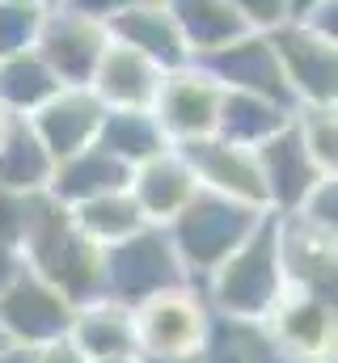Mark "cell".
<instances>
[{"label": "cell", "mask_w": 338, "mask_h": 363, "mask_svg": "<svg viewBox=\"0 0 338 363\" xmlns=\"http://www.w3.org/2000/svg\"><path fill=\"white\" fill-rule=\"evenodd\" d=\"M229 4L237 9L250 34H271L275 26L288 21V0H229Z\"/></svg>", "instance_id": "f546056e"}, {"label": "cell", "mask_w": 338, "mask_h": 363, "mask_svg": "<svg viewBox=\"0 0 338 363\" xmlns=\"http://www.w3.org/2000/svg\"><path fill=\"white\" fill-rule=\"evenodd\" d=\"M195 64H203L207 77H212L220 89L258 93V97H271V101H283V106L296 110L292 89H288V81H283V72H279V60H275L266 34H241V38H233L229 47H220V51H212V55H203V60H195Z\"/></svg>", "instance_id": "5bb4252c"}, {"label": "cell", "mask_w": 338, "mask_h": 363, "mask_svg": "<svg viewBox=\"0 0 338 363\" xmlns=\"http://www.w3.org/2000/svg\"><path fill=\"white\" fill-rule=\"evenodd\" d=\"M148 363H207V359H203V351H199V355H178V359H148Z\"/></svg>", "instance_id": "74e56055"}, {"label": "cell", "mask_w": 338, "mask_h": 363, "mask_svg": "<svg viewBox=\"0 0 338 363\" xmlns=\"http://www.w3.org/2000/svg\"><path fill=\"white\" fill-rule=\"evenodd\" d=\"M131 317H136V347L144 359L199 355L216 330V317H212V308L195 283L169 287L161 296L136 304Z\"/></svg>", "instance_id": "5b68a950"}, {"label": "cell", "mask_w": 338, "mask_h": 363, "mask_svg": "<svg viewBox=\"0 0 338 363\" xmlns=\"http://www.w3.org/2000/svg\"><path fill=\"white\" fill-rule=\"evenodd\" d=\"M300 144L317 161L322 174H338V106H296L292 114Z\"/></svg>", "instance_id": "4316f807"}, {"label": "cell", "mask_w": 338, "mask_h": 363, "mask_svg": "<svg viewBox=\"0 0 338 363\" xmlns=\"http://www.w3.org/2000/svg\"><path fill=\"white\" fill-rule=\"evenodd\" d=\"M21 254L30 271L64 291L72 304L102 300V250L72 224L68 207L55 203L47 190L30 203V224L21 237Z\"/></svg>", "instance_id": "7a4b0ae2"}, {"label": "cell", "mask_w": 338, "mask_h": 363, "mask_svg": "<svg viewBox=\"0 0 338 363\" xmlns=\"http://www.w3.org/2000/svg\"><path fill=\"white\" fill-rule=\"evenodd\" d=\"M292 216H300V220H309V224H317V228L334 233V228H338V178H334V174H326V178L317 182Z\"/></svg>", "instance_id": "f1b7e54d"}, {"label": "cell", "mask_w": 338, "mask_h": 363, "mask_svg": "<svg viewBox=\"0 0 338 363\" xmlns=\"http://www.w3.org/2000/svg\"><path fill=\"white\" fill-rule=\"evenodd\" d=\"M0 363H34V351L30 347H9V351H0Z\"/></svg>", "instance_id": "d590c367"}, {"label": "cell", "mask_w": 338, "mask_h": 363, "mask_svg": "<svg viewBox=\"0 0 338 363\" xmlns=\"http://www.w3.org/2000/svg\"><path fill=\"white\" fill-rule=\"evenodd\" d=\"M93 363H148L144 355H110V359H93Z\"/></svg>", "instance_id": "8d00e7d4"}, {"label": "cell", "mask_w": 338, "mask_h": 363, "mask_svg": "<svg viewBox=\"0 0 338 363\" xmlns=\"http://www.w3.org/2000/svg\"><path fill=\"white\" fill-rule=\"evenodd\" d=\"M317 4H326V0H288V21H305Z\"/></svg>", "instance_id": "e575fe53"}, {"label": "cell", "mask_w": 338, "mask_h": 363, "mask_svg": "<svg viewBox=\"0 0 338 363\" xmlns=\"http://www.w3.org/2000/svg\"><path fill=\"white\" fill-rule=\"evenodd\" d=\"M51 152L43 148V140L34 135V127L26 118H9V127L0 131V190L9 194H43L51 182Z\"/></svg>", "instance_id": "7402d4cb"}, {"label": "cell", "mask_w": 338, "mask_h": 363, "mask_svg": "<svg viewBox=\"0 0 338 363\" xmlns=\"http://www.w3.org/2000/svg\"><path fill=\"white\" fill-rule=\"evenodd\" d=\"M182 283H190V274L161 224H144L140 233L102 250V300L136 308Z\"/></svg>", "instance_id": "277c9868"}, {"label": "cell", "mask_w": 338, "mask_h": 363, "mask_svg": "<svg viewBox=\"0 0 338 363\" xmlns=\"http://www.w3.org/2000/svg\"><path fill=\"white\" fill-rule=\"evenodd\" d=\"M106 43H110V34H106L102 21L81 17V13H72L64 4H47L38 38H34V51L60 77V85H89Z\"/></svg>", "instance_id": "30bf717a"}, {"label": "cell", "mask_w": 338, "mask_h": 363, "mask_svg": "<svg viewBox=\"0 0 338 363\" xmlns=\"http://www.w3.org/2000/svg\"><path fill=\"white\" fill-rule=\"evenodd\" d=\"M271 211L250 207V203H233L207 190H195V199L165 224L169 241L182 258V267L190 274V283H199L203 274H212L254 228L266 220Z\"/></svg>", "instance_id": "3957f363"}, {"label": "cell", "mask_w": 338, "mask_h": 363, "mask_svg": "<svg viewBox=\"0 0 338 363\" xmlns=\"http://www.w3.org/2000/svg\"><path fill=\"white\" fill-rule=\"evenodd\" d=\"M47 4L43 0H0V55L30 51L38 38Z\"/></svg>", "instance_id": "83f0119b"}, {"label": "cell", "mask_w": 338, "mask_h": 363, "mask_svg": "<svg viewBox=\"0 0 338 363\" xmlns=\"http://www.w3.org/2000/svg\"><path fill=\"white\" fill-rule=\"evenodd\" d=\"M300 26H309L313 34H322V38H330V43H338V0H326V4H317Z\"/></svg>", "instance_id": "836d02e7"}, {"label": "cell", "mask_w": 338, "mask_h": 363, "mask_svg": "<svg viewBox=\"0 0 338 363\" xmlns=\"http://www.w3.org/2000/svg\"><path fill=\"white\" fill-rule=\"evenodd\" d=\"M266 43L296 106H338V43L313 34L300 21L275 26Z\"/></svg>", "instance_id": "8992f818"}, {"label": "cell", "mask_w": 338, "mask_h": 363, "mask_svg": "<svg viewBox=\"0 0 338 363\" xmlns=\"http://www.w3.org/2000/svg\"><path fill=\"white\" fill-rule=\"evenodd\" d=\"M127 190H131L136 207L144 211V220L165 228L169 220H173L190 199H195L199 182H195V174H190L186 157H182L178 148H165L161 157H153V161H144V165H136V169H131Z\"/></svg>", "instance_id": "ac0fdd59"}, {"label": "cell", "mask_w": 338, "mask_h": 363, "mask_svg": "<svg viewBox=\"0 0 338 363\" xmlns=\"http://www.w3.org/2000/svg\"><path fill=\"white\" fill-rule=\"evenodd\" d=\"M165 4L182 30V38H186L190 60H203V55L229 47L233 38L250 34L229 0H165Z\"/></svg>", "instance_id": "603a6c76"}, {"label": "cell", "mask_w": 338, "mask_h": 363, "mask_svg": "<svg viewBox=\"0 0 338 363\" xmlns=\"http://www.w3.org/2000/svg\"><path fill=\"white\" fill-rule=\"evenodd\" d=\"M26 271H30V262H26L21 245H9V241H0V291H4V287H13V283H17Z\"/></svg>", "instance_id": "d6a6232c"}, {"label": "cell", "mask_w": 338, "mask_h": 363, "mask_svg": "<svg viewBox=\"0 0 338 363\" xmlns=\"http://www.w3.org/2000/svg\"><path fill=\"white\" fill-rule=\"evenodd\" d=\"M254 161H258V174H262L266 211L271 216H292L305 203V194L326 178L317 169V161L309 157V148L300 144L296 123H288L283 131H275L271 140H262L254 148Z\"/></svg>", "instance_id": "8fae6325"}, {"label": "cell", "mask_w": 338, "mask_h": 363, "mask_svg": "<svg viewBox=\"0 0 338 363\" xmlns=\"http://www.w3.org/2000/svg\"><path fill=\"white\" fill-rule=\"evenodd\" d=\"M68 216H72V224L81 228L97 250L119 245L123 237H131V233H140L148 224L127 186L123 190H110V194H97V199H84L77 207H68Z\"/></svg>", "instance_id": "484cf974"}, {"label": "cell", "mask_w": 338, "mask_h": 363, "mask_svg": "<svg viewBox=\"0 0 338 363\" xmlns=\"http://www.w3.org/2000/svg\"><path fill=\"white\" fill-rule=\"evenodd\" d=\"M47 4H60V0H47Z\"/></svg>", "instance_id": "60d3db41"}, {"label": "cell", "mask_w": 338, "mask_h": 363, "mask_svg": "<svg viewBox=\"0 0 338 363\" xmlns=\"http://www.w3.org/2000/svg\"><path fill=\"white\" fill-rule=\"evenodd\" d=\"M131 178V169L123 161H114L106 148L89 144L81 152L55 161L51 169V182H47V194L64 207H77L84 199H97V194H110V190H123Z\"/></svg>", "instance_id": "d6986e66"}, {"label": "cell", "mask_w": 338, "mask_h": 363, "mask_svg": "<svg viewBox=\"0 0 338 363\" xmlns=\"http://www.w3.org/2000/svg\"><path fill=\"white\" fill-rule=\"evenodd\" d=\"M43 4H47V0H43Z\"/></svg>", "instance_id": "b9f144b4"}, {"label": "cell", "mask_w": 338, "mask_h": 363, "mask_svg": "<svg viewBox=\"0 0 338 363\" xmlns=\"http://www.w3.org/2000/svg\"><path fill=\"white\" fill-rule=\"evenodd\" d=\"M195 287L203 291L216 321H224V325H262V317L288 291L283 262H279L275 216H266L250 237L212 274H203Z\"/></svg>", "instance_id": "6da1fadb"}, {"label": "cell", "mask_w": 338, "mask_h": 363, "mask_svg": "<svg viewBox=\"0 0 338 363\" xmlns=\"http://www.w3.org/2000/svg\"><path fill=\"white\" fill-rule=\"evenodd\" d=\"M34 363H93L84 355L81 347L64 334V338H55V342H43V347H34Z\"/></svg>", "instance_id": "1f68e13d"}, {"label": "cell", "mask_w": 338, "mask_h": 363, "mask_svg": "<svg viewBox=\"0 0 338 363\" xmlns=\"http://www.w3.org/2000/svg\"><path fill=\"white\" fill-rule=\"evenodd\" d=\"M292 106L283 101H271V97H258V93H237L224 89L220 93V114H216V135L224 144H237V148H258L262 140H271L275 131H283L292 123Z\"/></svg>", "instance_id": "ffe728a7"}, {"label": "cell", "mask_w": 338, "mask_h": 363, "mask_svg": "<svg viewBox=\"0 0 338 363\" xmlns=\"http://www.w3.org/2000/svg\"><path fill=\"white\" fill-rule=\"evenodd\" d=\"M220 85L207 77L203 64H182L165 72L161 81V93L153 101V118L161 123L165 140L178 148V144H190V140H207L216 135V114H220Z\"/></svg>", "instance_id": "ba28073f"}, {"label": "cell", "mask_w": 338, "mask_h": 363, "mask_svg": "<svg viewBox=\"0 0 338 363\" xmlns=\"http://www.w3.org/2000/svg\"><path fill=\"white\" fill-rule=\"evenodd\" d=\"M64 9H72V13H81V17H93V21H110V17H119L123 9H131V4H140V0H60Z\"/></svg>", "instance_id": "4dcf8cb0"}, {"label": "cell", "mask_w": 338, "mask_h": 363, "mask_svg": "<svg viewBox=\"0 0 338 363\" xmlns=\"http://www.w3.org/2000/svg\"><path fill=\"white\" fill-rule=\"evenodd\" d=\"M9 118H13V114H4V110H0V131H4V127H9Z\"/></svg>", "instance_id": "ab89813d"}, {"label": "cell", "mask_w": 338, "mask_h": 363, "mask_svg": "<svg viewBox=\"0 0 338 363\" xmlns=\"http://www.w3.org/2000/svg\"><path fill=\"white\" fill-rule=\"evenodd\" d=\"M13 342H9V334H4V325H0V351H9Z\"/></svg>", "instance_id": "f35d334b"}, {"label": "cell", "mask_w": 338, "mask_h": 363, "mask_svg": "<svg viewBox=\"0 0 338 363\" xmlns=\"http://www.w3.org/2000/svg\"><path fill=\"white\" fill-rule=\"evenodd\" d=\"M161 81H165V68H157L148 55H140V51L110 38L106 51L97 55V68H93L84 89L106 110H153V101L161 93Z\"/></svg>", "instance_id": "9a60e30c"}, {"label": "cell", "mask_w": 338, "mask_h": 363, "mask_svg": "<svg viewBox=\"0 0 338 363\" xmlns=\"http://www.w3.org/2000/svg\"><path fill=\"white\" fill-rule=\"evenodd\" d=\"M262 338L300 363H334V300L288 287L262 317Z\"/></svg>", "instance_id": "52a82bcc"}, {"label": "cell", "mask_w": 338, "mask_h": 363, "mask_svg": "<svg viewBox=\"0 0 338 363\" xmlns=\"http://www.w3.org/2000/svg\"><path fill=\"white\" fill-rule=\"evenodd\" d=\"M275 233H279V262H283L288 287L334 300V279H338L334 233H326V228H317L300 216H275Z\"/></svg>", "instance_id": "4fadbf2b"}, {"label": "cell", "mask_w": 338, "mask_h": 363, "mask_svg": "<svg viewBox=\"0 0 338 363\" xmlns=\"http://www.w3.org/2000/svg\"><path fill=\"white\" fill-rule=\"evenodd\" d=\"M93 144L106 148L127 169H136V165L161 157L165 148H173L165 140V131H161V123L153 118V110H106Z\"/></svg>", "instance_id": "cb8c5ba5"}, {"label": "cell", "mask_w": 338, "mask_h": 363, "mask_svg": "<svg viewBox=\"0 0 338 363\" xmlns=\"http://www.w3.org/2000/svg\"><path fill=\"white\" fill-rule=\"evenodd\" d=\"M102 114H106V106L84 85H64L47 106H38L26 123L34 127V135L51 152V161H64V157L81 152V148H89L97 140Z\"/></svg>", "instance_id": "2e32d148"}, {"label": "cell", "mask_w": 338, "mask_h": 363, "mask_svg": "<svg viewBox=\"0 0 338 363\" xmlns=\"http://www.w3.org/2000/svg\"><path fill=\"white\" fill-rule=\"evenodd\" d=\"M106 34H110L114 43H123V47L148 55V60H153L157 68H165V72L190 64L186 38H182V30H178V21H173V13H169L165 0H140V4L123 9L119 17L106 21Z\"/></svg>", "instance_id": "e0dca14e"}, {"label": "cell", "mask_w": 338, "mask_h": 363, "mask_svg": "<svg viewBox=\"0 0 338 363\" xmlns=\"http://www.w3.org/2000/svg\"><path fill=\"white\" fill-rule=\"evenodd\" d=\"M178 152L186 157L199 190L266 211V190H262V174H258V161L250 148H237V144H224L220 135H207V140L178 144Z\"/></svg>", "instance_id": "7c38bea8"}, {"label": "cell", "mask_w": 338, "mask_h": 363, "mask_svg": "<svg viewBox=\"0 0 338 363\" xmlns=\"http://www.w3.org/2000/svg\"><path fill=\"white\" fill-rule=\"evenodd\" d=\"M60 89H64L60 77L43 64V55H38L34 47H30V51L0 55V110H4V114L30 118L38 106H47Z\"/></svg>", "instance_id": "d4e9b609"}, {"label": "cell", "mask_w": 338, "mask_h": 363, "mask_svg": "<svg viewBox=\"0 0 338 363\" xmlns=\"http://www.w3.org/2000/svg\"><path fill=\"white\" fill-rule=\"evenodd\" d=\"M68 338L81 347L89 359H110V355H140L136 347V317L131 308L114 300H89L77 304Z\"/></svg>", "instance_id": "44dd1931"}, {"label": "cell", "mask_w": 338, "mask_h": 363, "mask_svg": "<svg viewBox=\"0 0 338 363\" xmlns=\"http://www.w3.org/2000/svg\"><path fill=\"white\" fill-rule=\"evenodd\" d=\"M72 317H77V304L34 271H26L13 287L0 291V325L13 347L34 351L43 342H55L72 330Z\"/></svg>", "instance_id": "9c48e42d"}]
</instances>
